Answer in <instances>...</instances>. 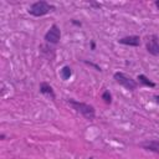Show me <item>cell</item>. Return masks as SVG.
<instances>
[{
	"mask_svg": "<svg viewBox=\"0 0 159 159\" xmlns=\"http://www.w3.org/2000/svg\"><path fill=\"white\" fill-rule=\"evenodd\" d=\"M67 103L72 107V109H75V112L81 114L83 118H86L88 120H93L96 118V109L93 106L84 103V102L76 101L73 98H67Z\"/></svg>",
	"mask_w": 159,
	"mask_h": 159,
	"instance_id": "cell-1",
	"label": "cell"
},
{
	"mask_svg": "<svg viewBox=\"0 0 159 159\" xmlns=\"http://www.w3.org/2000/svg\"><path fill=\"white\" fill-rule=\"evenodd\" d=\"M56 10V6L45 1V0H40V1H35L30 5L27 12L31 15V16H35V17H41V16H45L47 15L48 12L51 11H55Z\"/></svg>",
	"mask_w": 159,
	"mask_h": 159,
	"instance_id": "cell-2",
	"label": "cell"
},
{
	"mask_svg": "<svg viewBox=\"0 0 159 159\" xmlns=\"http://www.w3.org/2000/svg\"><path fill=\"white\" fill-rule=\"evenodd\" d=\"M113 78L116 80V82L118 83V84H120L122 87H124L125 89H128V91H134L137 87H138V82L134 80V78H132L130 76H128V75H125L124 72H116L114 75H113Z\"/></svg>",
	"mask_w": 159,
	"mask_h": 159,
	"instance_id": "cell-3",
	"label": "cell"
},
{
	"mask_svg": "<svg viewBox=\"0 0 159 159\" xmlns=\"http://www.w3.org/2000/svg\"><path fill=\"white\" fill-rule=\"evenodd\" d=\"M43 40L50 45H57L61 40V30H60L58 25L52 24L50 26V29L46 31V34L43 36Z\"/></svg>",
	"mask_w": 159,
	"mask_h": 159,
	"instance_id": "cell-4",
	"label": "cell"
},
{
	"mask_svg": "<svg viewBox=\"0 0 159 159\" xmlns=\"http://www.w3.org/2000/svg\"><path fill=\"white\" fill-rule=\"evenodd\" d=\"M145 48H147L148 53H150L152 56H159V37H158V35L148 36Z\"/></svg>",
	"mask_w": 159,
	"mask_h": 159,
	"instance_id": "cell-5",
	"label": "cell"
},
{
	"mask_svg": "<svg viewBox=\"0 0 159 159\" xmlns=\"http://www.w3.org/2000/svg\"><path fill=\"white\" fill-rule=\"evenodd\" d=\"M118 43L124 45V46H130V47H138L140 45V37L138 35H129L120 37L118 40Z\"/></svg>",
	"mask_w": 159,
	"mask_h": 159,
	"instance_id": "cell-6",
	"label": "cell"
},
{
	"mask_svg": "<svg viewBox=\"0 0 159 159\" xmlns=\"http://www.w3.org/2000/svg\"><path fill=\"white\" fill-rule=\"evenodd\" d=\"M140 148L148 150V152H153L155 154H159V139H148L144 140L139 144Z\"/></svg>",
	"mask_w": 159,
	"mask_h": 159,
	"instance_id": "cell-7",
	"label": "cell"
},
{
	"mask_svg": "<svg viewBox=\"0 0 159 159\" xmlns=\"http://www.w3.org/2000/svg\"><path fill=\"white\" fill-rule=\"evenodd\" d=\"M39 89H40V93H41V94L47 96V97H50L51 99H56L55 89H53V87H52L48 82H41L40 86H39Z\"/></svg>",
	"mask_w": 159,
	"mask_h": 159,
	"instance_id": "cell-8",
	"label": "cell"
},
{
	"mask_svg": "<svg viewBox=\"0 0 159 159\" xmlns=\"http://www.w3.org/2000/svg\"><path fill=\"white\" fill-rule=\"evenodd\" d=\"M137 82H139L140 84H143V86H145V87H150V88H154L157 84H155V82H153L149 77H147L145 75H143V73H139L138 76H137Z\"/></svg>",
	"mask_w": 159,
	"mask_h": 159,
	"instance_id": "cell-9",
	"label": "cell"
},
{
	"mask_svg": "<svg viewBox=\"0 0 159 159\" xmlns=\"http://www.w3.org/2000/svg\"><path fill=\"white\" fill-rule=\"evenodd\" d=\"M71 76H72V68H71L70 66L65 65L63 67H61V70H60V77H61L63 81L70 80Z\"/></svg>",
	"mask_w": 159,
	"mask_h": 159,
	"instance_id": "cell-10",
	"label": "cell"
},
{
	"mask_svg": "<svg viewBox=\"0 0 159 159\" xmlns=\"http://www.w3.org/2000/svg\"><path fill=\"white\" fill-rule=\"evenodd\" d=\"M102 99L106 104H111L112 103V93L109 92V89H104L102 93Z\"/></svg>",
	"mask_w": 159,
	"mask_h": 159,
	"instance_id": "cell-11",
	"label": "cell"
},
{
	"mask_svg": "<svg viewBox=\"0 0 159 159\" xmlns=\"http://www.w3.org/2000/svg\"><path fill=\"white\" fill-rule=\"evenodd\" d=\"M83 62H84L86 65H88V66H91V67H93V68H94L96 71H99V72L102 71V68H101V67H99L98 65H96V63H93V62H91V61H87V60H83Z\"/></svg>",
	"mask_w": 159,
	"mask_h": 159,
	"instance_id": "cell-12",
	"label": "cell"
},
{
	"mask_svg": "<svg viewBox=\"0 0 159 159\" xmlns=\"http://www.w3.org/2000/svg\"><path fill=\"white\" fill-rule=\"evenodd\" d=\"M89 6H93V7L99 9V7L102 6V4H99V2H94V1H89Z\"/></svg>",
	"mask_w": 159,
	"mask_h": 159,
	"instance_id": "cell-13",
	"label": "cell"
},
{
	"mask_svg": "<svg viewBox=\"0 0 159 159\" xmlns=\"http://www.w3.org/2000/svg\"><path fill=\"white\" fill-rule=\"evenodd\" d=\"M71 24H72V25H76V26H82V22H81V21H77V20H75V19L71 20Z\"/></svg>",
	"mask_w": 159,
	"mask_h": 159,
	"instance_id": "cell-14",
	"label": "cell"
},
{
	"mask_svg": "<svg viewBox=\"0 0 159 159\" xmlns=\"http://www.w3.org/2000/svg\"><path fill=\"white\" fill-rule=\"evenodd\" d=\"M91 50H96V43H94V41H93V40L91 41Z\"/></svg>",
	"mask_w": 159,
	"mask_h": 159,
	"instance_id": "cell-15",
	"label": "cell"
},
{
	"mask_svg": "<svg viewBox=\"0 0 159 159\" xmlns=\"http://www.w3.org/2000/svg\"><path fill=\"white\" fill-rule=\"evenodd\" d=\"M153 98H154V101L159 104V94H154V97H153Z\"/></svg>",
	"mask_w": 159,
	"mask_h": 159,
	"instance_id": "cell-16",
	"label": "cell"
},
{
	"mask_svg": "<svg viewBox=\"0 0 159 159\" xmlns=\"http://www.w3.org/2000/svg\"><path fill=\"white\" fill-rule=\"evenodd\" d=\"M5 138H6V135H5L4 133H1V134H0V139H1V140H4Z\"/></svg>",
	"mask_w": 159,
	"mask_h": 159,
	"instance_id": "cell-17",
	"label": "cell"
},
{
	"mask_svg": "<svg viewBox=\"0 0 159 159\" xmlns=\"http://www.w3.org/2000/svg\"><path fill=\"white\" fill-rule=\"evenodd\" d=\"M154 4H155V6H157V9L159 10V0H155V2H154Z\"/></svg>",
	"mask_w": 159,
	"mask_h": 159,
	"instance_id": "cell-18",
	"label": "cell"
},
{
	"mask_svg": "<svg viewBox=\"0 0 159 159\" xmlns=\"http://www.w3.org/2000/svg\"><path fill=\"white\" fill-rule=\"evenodd\" d=\"M88 159H94V158H93V157H89V158H88Z\"/></svg>",
	"mask_w": 159,
	"mask_h": 159,
	"instance_id": "cell-19",
	"label": "cell"
}]
</instances>
